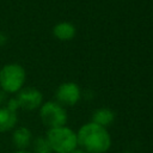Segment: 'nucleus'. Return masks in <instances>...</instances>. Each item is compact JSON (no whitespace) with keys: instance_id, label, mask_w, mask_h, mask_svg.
I'll list each match as a JSON object with an SVG mask.
<instances>
[{"instance_id":"1","label":"nucleus","mask_w":153,"mask_h":153,"mask_svg":"<svg viewBox=\"0 0 153 153\" xmlns=\"http://www.w3.org/2000/svg\"><path fill=\"white\" fill-rule=\"evenodd\" d=\"M78 146L87 153H105L111 146V136L106 128L93 122L85 123L76 133Z\"/></svg>"},{"instance_id":"2","label":"nucleus","mask_w":153,"mask_h":153,"mask_svg":"<svg viewBox=\"0 0 153 153\" xmlns=\"http://www.w3.org/2000/svg\"><path fill=\"white\" fill-rule=\"evenodd\" d=\"M45 136L50 143L51 151L55 153H71L78 148L76 133L69 127L61 126L50 128Z\"/></svg>"},{"instance_id":"3","label":"nucleus","mask_w":153,"mask_h":153,"mask_svg":"<svg viewBox=\"0 0 153 153\" xmlns=\"http://www.w3.org/2000/svg\"><path fill=\"white\" fill-rule=\"evenodd\" d=\"M25 69L19 63H7L0 69V88L5 93H17L24 87Z\"/></svg>"},{"instance_id":"4","label":"nucleus","mask_w":153,"mask_h":153,"mask_svg":"<svg viewBox=\"0 0 153 153\" xmlns=\"http://www.w3.org/2000/svg\"><path fill=\"white\" fill-rule=\"evenodd\" d=\"M39 117L42 123L50 129L66 126L68 115L61 104L54 100H48L39 106Z\"/></svg>"},{"instance_id":"5","label":"nucleus","mask_w":153,"mask_h":153,"mask_svg":"<svg viewBox=\"0 0 153 153\" xmlns=\"http://www.w3.org/2000/svg\"><path fill=\"white\" fill-rule=\"evenodd\" d=\"M16 94V100L19 109L32 111L39 109V106L43 104V94L36 87H23Z\"/></svg>"},{"instance_id":"6","label":"nucleus","mask_w":153,"mask_h":153,"mask_svg":"<svg viewBox=\"0 0 153 153\" xmlns=\"http://www.w3.org/2000/svg\"><path fill=\"white\" fill-rule=\"evenodd\" d=\"M55 97H56V102L59 104L67 105V106H72L75 105L80 98H81V90L79 87V85H76L73 81H67L61 84L55 92Z\"/></svg>"},{"instance_id":"7","label":"nucleus","mask_w":153,"mask_h":153,"mask_svg":"<svg viewBox=\"0 0 153 153\" xmlns=\"http://www.w3.org/2000/svg\"><path fill=\"white\" fill-rule=\"evenodd\" d=\"M32 142V134L29 128L19 127L12 133V143L17 149H26Z\"/></svg>"},{"instance_id":"8","label":"nucleus","mask_w":153,"mask_h":153,"mask_svg":"<svg viewBox=\"0 0 153 153\" xmlns=\"http://www.w3.org/2000/svg\"><path fill=\"white\" fill-rule=\"evenodd\" d=\"M18 122L17 111L11 110L6 105L0 108V133L12 130Z\"/></svg>"},{"instance_id":"9","label":"nucleus","mask_w":153,"mask_h":153,"mask_svg":"<svg viewBox=\"0 0 153 153\" xmlns=\"http://www.w3.org/2000/svg\"><path fill=\"white\" fill-rule=\"evenodd\" d=\"M75 26L69 22H60L53 27V35L60 41H69L75 36Z\"/></svg>"},{"instance_id":"10","label":"nucleus","mask_w":153,"mask_h":153,"mask_svg":"<svg viewBox=\"0 0 153 153\" xmlns=\"http://www.w3.org/2000/svg\"><path fill=\"white\" fill-rule=\"evenodd\" d=\"M115 121V112L109 108H99L92 114V121L93 123L102 126L106 128Z\"/></svg>"},{"instance_id":"11","label":"nucleus","mask_w":153,"mask_h":153,"mask_svg":"<svg viewBox=\"0 0 153 153\" xmlns=\"http://www.w3.org/2000/svg\"><path fill=\"white\" fill-rule=\"evenodd\" d=\"M31 145H32L33 153H53L47 136H37L32 139Z\"/></svg>"},{"instance_id":"12","label":"nucleus","mask_w":153,"mask_h":153,"mask_svg":"<svg viewBox=\"0 0 153 153\" xmlns=\"http://www.w3.org/2000/svg\"><path fill=\"white\" fill-rule=\"evenodd\" d=\"M5 42H6V37L4 36V33H2V32H0V45H2Z\"/></svg>"},{"instance_id":"13","label":"nucleus","mask_w":153,"mask_h":153,"mask_svg":"<svg viewBox=\"0 0 153 153\" xmlns=\"http://www.w3.org/2000/svg\"><path fill=\"white\" fill-rule=\"evenodd\" d=\"M71 153H87V152H85L84 149H81V148H75L74 151H72Z\"/></svg>"},{"instance_id":"14","label":"nucleus","mask_w":153,"mask_h":153,"mask_svg":"<svg viewBox=\"0 0 153 153\" xmlns=\"http://www.w3.org/2000/svg\"><path fill=\"white\" fill-rule=\"evenodd\" d=\"M13 153H31V152H29V151H26V149H23V151H20V149H17V151H14Z\"/></svg>"}]
</instances>
